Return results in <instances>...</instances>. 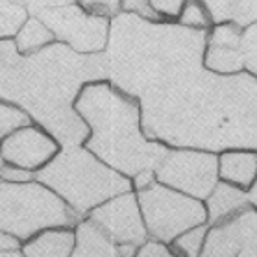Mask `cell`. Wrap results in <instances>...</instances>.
I'll return each instance as SVG.
<instances>
[{"label":"cell","mask_w":257,"mask_h":257,"mask_svg":"<svg viewBox=\"0 0 257 257\" xmlns=\"http://www.w3.org/2000/svg\"><path fill=\"white\" fill-rule=\"evenodd\" d=\"M146 233L158 242L170 244L183 231L207 224V211L202 200L174 191L154 181L137 193Z\"/></svg>","instance_id":"52a82bcc"},{"label":"cell","mask_w":257,"mask_h":257,"mask_svg":"<svg viewBox=\"0 0 257 257\" xmlns=\"http://www.w3.org/2000/svg\"><path fill=\"white\" fill-rule=\"evenodd\" d=\"M10 2L19 4L21 8H24V10H28V12H32V13H39L41 12L43 0H10Z\"/></svg>","instance_id":"1f68e13d"},{"label":"cell","mask_w":257,"mask_h":257,"mask_svg":"<svg viewBox=\"0 0 257 257\" xmlns=\"http://www.w3.org/2000/svg\"><path fill=\"white\" fill-rule=\"evenodd\" d=\"M17 248H19L17 237L0 229V250H17Z\"/></svg>","instance_id":"4dcf8cb0"},{"label":"cell","mask_w":257,"mask_h":257,"mask_svg":"<svg viewBox=\"0 0 257 257\" xmlns=\"http://www.w3.org/2000/svg\"><path fill=\"white\" fill-rule=\"evenodd\" d=\"M26 19V10L10 0H0V37L13 35Z\"/></svg>","instance_id":"ffe728a7"},{"label":"cell","mask_w":257,"mask_h":257,"mask_svg":"<svg viewBox=\"0 0 257 257\" xmlns=\"http://www.w3.org/2000/svg\"><path fill=\"white\" fill-rule=\"evenodd\" d=\"M205 233H207V224H200L183 231L170 242V251L176 257H200Z\"/></svg>","instance_id":"d6986e66"},{"label":"cell","mask_w":257,"mask_h":257,"mask_svg":"<svg viewBox=\"0 0 257 257\" xmlns=\"http://www.w3.org/2000/svg\"><path fill=\"white\" fill-rule=\"evenodd\" d=\"M82 4L98 15H113L118 12L120 0H82Z\"/></svg>","instance_id":"4316f807"},{"label":"cell","mask_w":257,"mask_h":257,"mask_svg":"<svg viewBox=\"0 0 257 257\" xmlns=\"http://www.w3.org/2000/svg\"><path fill=\"white\" fill-rule=\"evenodd\" d=\"M74 4V0H43L41 2V12L43 10H50V8H63Z\"/></svg>","instance_id":"d6a6232c"},{"label":"cell","mask_w":257,"mask_h":257,"mask_svg":"<svg viewBox=\"0 0 257 257\" xmlns=\"http://www.w3.org/2000/svg\"><path fill=\"white\" fill-rule=\"evenodd\" d=\"M228 19L244 28L257 23V0H229Z\"/></svg>","instance_id":"44dd1931"},{"label":"cell","mask_w":257,"mask_h":257,"mask_svg":"<svg viewBox=\"0 0 257 257\" xmlns=\"http://www.w3.org/2000/svg\"><path fill=\"white\" fill-rule=\"evenodd\" d=\"M205 67L215 74H239L244 69L240 52V32L237 24H220L213 30L209 43H205Z\"/></svg>","instance_id":"4fadbf2b"},{"label":"cell","mask_w":257,"mask_h":257,"mask_svg":"<svg viewBox=\"0 0 257 257\" xmlns=\"http://www.w3.org/2000/svg\"><path fill=\"white\" fill-rule=\"evenodd\" d=\"M109 78L105 54L82 56L65 45H50L28 58L0 61V98L17 102L63 146H78L87 124L72 109L83 82Z\"/></svg>","instance_id":"7a4b0ae2"},{"label":"cell","mask_w":257,"mask_h":257,"mask_svg":"<svg viewBox=\"0 0 257 257\" xmlns=\"http://www.w3.org/2000/svg\"><path fill=\"white\" fill-rule=\"evenodd\" d=\"M35 178L52 189L78 215H85L113 196L132 191L130 178L78 146H65L63 152L39 170Z\"/></svg>","instance_id":"5b68a950"},{"label":"cell","mask_w":257,"mask_h":257,"mask_svg":"<svg viewBox=\"0 0 257 257\" xmlns=\"http://www.w3.org/2000/svg\"><path fill=\"white\" fill-rule=\"evenodd\" d=\"M39 21L76 52H100L107 43V21L89 15L78 6L50 8L37 13Z\"/></svg>","instance_id":"30bf717a"},{"label":"cell","mask_w":257,"mask_h":257,"mask_svg":"<svg viewBox=\"0 0 257 257\" xmlns=\"http://www.w3.org/2000/svg\"><path fill=\"white\" fill-rule=\"evenodd\" d=\"M240 52L244 67L250 69L251 74H257V23L246 26V30L240 34Z\"/></svg>","instance_id":"7402d4cb"},{"label":"cell","mask_w":257,"mask_h":257,"mask_svg":"<svg viewBox=\"0 0 257 257\" xmlns=\"http://www.w3.org/2000/svg\"><path fill=\"white\" fill-rule=\"evenodd\" d=\"M19 58V50L15 43L12 41H0V61H13Z\"/></svg>","instance_id":"f546056e"},{"label":"cell","mask_w":257,"mask_h":257,"mask_svg":"<svg viewBox=\"0 0 257 257\" xmlns=\"http://www.w3.org/2000/svg\"><path fill=\"white\" fill-rule=\"evenodd\" d=\"M156 181L196 200H205L218 183V158L202 150H169L154 170Z\"/></svg>","instance_id":"ba28073f"},{"label":"cell","mask_w":257,"mask_h":257,"mask_svg":"<svg viewBox=\"0 0 257 257\" xmlns=\"http://www.w3.org/2000/svg\"><path fill=\"white\" fill-rule=\"evenodd\" d=\"M50 41H52V32L39 19H32L17 34L15 47H17L19 52H34L35 48L43 47Z\"/></svg>","instance_id":"ac0fdd59"},{"label":"cell","mask_w":257,"mask_h":257,"mask_svg":"<svg viewBox=\"0 0 257 257\" xmlns=\"http://www.w3.org/2000/svg\"><path fill=\"white\" fill-rule=\"evenodd\" d=\"M134 257H176L170 248L163 244V242H158V240H146L145 244L139 246V250Z\"/></svg>","instance_id":"d4e9b609"},{"label":"cell","mask_w":257,"mask_h":257,"mask_svg":"<svg viewBox=\"0 0 257 257\" xmlns=\"http://www.w3.org/2000/svg\"><path fill=\"white\" fill-rule=\"evenodd\" d=\"M152 2V10L156 13H163V15H178L181 12V6L185 0H150Z\"/></svg>","instance_id":"f1b7e54d"},{"label":"cell","mask_w":257,"mask_h":257,"mask_svg":"<svg viewBox=\"0 0 257 257\" xmlns=\"http://www.w3.org/2000/svg\"><path fill=\"white\" fill-rule=\"evenodd\" d=\"M150 137L202 150H257V80L251 74L198 70L143 96Z\"/></svg>","instance_id":"6da1fadb"},{"label":"cell","mask_w":257,"mask_h":257,"mask_svg":"<svg viewBox=\"0 0 257 257\" xmlns=\"http://www.w3.org/2000/svg\"><path fill=\"white\" fill-rule=\"evenodd\" d=\"M78 113L91 126L89 150L126 178L156 170L169 152L150 143L139 128V107L111 85H87L76 102Z\"/></svg>","instance_id":"277c9868"},{"label":"cell","mask_w":257,"mask_h":257,"mask_svg":"<svg viewBox=\"0 0 257 257\" xmlns=\"http://www.w3.org/2000/svg\"><path fill=\"white\" fill-rule=\"evenodd\" d=\"M0 178L6 183H28L32 181L34 174L28 169H21V167H4L0 169Z\"/></svg>","instance_id":"484cf974"},{"label":"cell","mask_w":257,"mask_h":257,"mask_svg":"<svg viewBox=\"0 0 257 257\" xmlns=\"http://www.w3.org/2000/svg\"><path fill=\"white\" fill-rule=\"evenodd\" d=\"M28 122H30V117L26 113H23L17 107H12V105L0 102V137Z\"/></svg>","instance_id":"cb8c5ba5"},{"label":"cell","mask_w":257,"mask_h":257,"mask_svg":"<svg viewBox=\"0 0 257 257\" xmlns=\"http://www.w3.org/2000/svg\"><path fill=\"white\" fill-rule=\"evenodd\" d=\"M200 257H257V209L251 204L207 226Z\"/></svg>","instance_id":"9c48e42d"},{"label":"cell","mask_w":257,"mask_h":257,"mask_svg":"<svg viewBox=\"0 0 257 257\" xmlns=\"http://www.w3.org/2000/svg\"><path fill=\"white\" fill-rule=\"evenodd\" d=\"M76 244V233L70 228H48L30 237L24 257H70Z\"/></svg>","instance_id":"9a60e30c"},{"label":"cell","mask_w":257,"mask_h":257,"mask_svg":"<svg viewBox=\"0 0 257 257\" xmlns=\"http://www.w3.org/2000/svg\"><path fill=\"white\" fill-rule=\"evenodd\" d=\"M122 6L130 13H139L141 17H148V19L158 17V13L154 12L152 6L148 4V0H122Z\"/></svg>","instance_id":"83f0119b"},{"label":"cell","mask_w":257,"mask_h":257,"mask_svg":"<svg viewBox=\"0 0 257 257\" xmlns=\"http://www.w3.org/2000/svg\"><path fill=\"white\" fill-rule=\"evenodd\" d=\"M76 244L70 257H120L117 244L111 242L89 218L76 224Z\"/></svg>","instance_id":"e0dca14e"},{"label":"cell","mask_w":257,"mask_h":257,"mask_svg":"<svg viewBox=\"0 0 257 257\" xmlns=\"http://www.w3.org/2000/svg\"><path fill=\"white\" fill-rule=\"evenodd\" d=\"M246 204H250L246 191L235 187L231 183H226V181H218L204 204L205 211H207V226L226 218Z\"/></svg>","instance_id":"2e32d148"},{"label":"cell","mask_w":257,"mask_h":257,"mask_svg":"<svg viewBox=\"0 0 257 257\" xmlns=\"http://www.w3.org/2000/svg\"><path fill=\"white\" fill-rule=\"evenodd\" d=\"M82 215L41 183H0V229L30 239L48 228H72Z\"/></svg>","instance_id":"8992f818"},{"label":"cell","mask_w":257,"mask_h":257,"mask_svg":"<svg viewBox=\"0 0 257 257\" xmlns=\"http://www.w3.org/2000/svg\"><path fill=\"white\" fill-rule=\"evenodd\" d=\"M257 176V152L237 148L218 158V178L235 187L248 191Z\"/></svg>","instance_id":"5bb4252c"},{"label":"cell","mask_w":257,"mask_h":257,"mask_svg":"<svg viewBox=\"0 0 257 257\" xmlns=\"http://www.w3.org/2000/svg\"><path fill=\"white\" fill-rule=\"evenodd\" d=\"M207 10L200 6L196 0H189L185 8L181 10V26L193 30H204L207 26Z\"/></svg>","instance_id":"603a6c76"},{"label":"cell","mask_w":257,"mask_h":257,"mask_svg":"<svg viewBox=\"0 0 257 257\" xmlns=\"http://www.w3.org/2000/svg\"><path fill=\"white\" fill-rule=\"evenodd\" d=\"M87 218L115 244L128 242L141 246L148 240L137 194L132 191L117 194L104 204L96 205L89 211Z\"/></svg>","instance_id":"8fae6325"},{"label":"cell","mask_w":257,"mask_h":257,"mask_svg":"<svg viewBox=\"0 0 257 257\" xmlns=\"http://www.w3.org/2000/svg\"><path fill=\"white\" fill-rule=\"evenodd\" d=\"M56 152V143L37 128L13 132L0 146L2 158L21 169H37L47 163Z\"/></svg>","instance_id":"7c38bea8"},{"label":"cell","mask_w":257,"mask_h":257,"mask_svg":"<svg viewBox=\"0 0 257 257\" xmlns=\"http://www.w3.org/2000/svg\"><path fill=\"white\" fill-rule=\"evenodd\" d=\"M2 161H4V158H2V154H0V169H2Z\"/></svg>","instance_id":"d590c367"},{"label":"cell","mask_w":257,"mask_h":257,"mask_svg":"<svg viewBox=\"0 0 257 257\" xmlns=\"http://www.w3.org/2000/svg\"><path fill=\"white\" fill-rule=\"evenodd\" d=\"M246 194H248V202L257 209V176L255 180H253V183H251V187L246 191Z\"/></svg>","instance_id":"836d02e7"},{"label":"cell","mask_w":257,"mask_h":257,"mask_svg":"<svg viewBox=\"0 0 257 257\" xmlns=\"http://www.w3.org/2000/svg\"><path fill=\"white\" fill-rule=\"evenodd\" d=\"M205 43L204 30L122 13L109 34V78L120 91L143 98L202 70Z\"/></svg>","instance_id":"3957f363"},{"label":"cell","mask_w":257,"mask_h":257,"mask_svg":"<svg viewBox=\"0 0 257 257\" xmlns=\"http://www.w3.org/2000/svg\"><path fill=\"white\" fill-rule=\"evenodd\" d=\"M0 257H24V253H19L17 250H0Z\"/></svg>","instance_id":"e575fe53"}]
</instances>
